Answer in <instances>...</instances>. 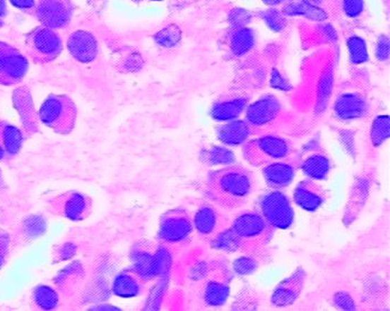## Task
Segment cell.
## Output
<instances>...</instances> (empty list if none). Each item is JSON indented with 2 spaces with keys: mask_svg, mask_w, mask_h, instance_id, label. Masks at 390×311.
Segmentation results:
<instances>
[{
  "mask_svg": "<svg viewBox=\"0 0 390 311\" xmlns=\"http://www.w3.org/2000/svg\"><path fill=\"white\" fill-rule=\"evenodd\" d=\"M38 20L47 28H63L70 23V0H38L35 7Z\"/></svg>",
  "mask_w": 390,
  "mask_h": 311,
  "instance_id": "9c48e42d",
  "label": "cell"
},
{
  "mask_svg": "<svg viewBox=\"0 0 390 311\" xmlns=\"http://www.w3.org/2000/svg\"><path fill=\"white\" fill-rule=\"evenodd\" d=\"M311 3H319V1H322V0H309Z\"/></svg>",
  "mask_w": 390,
  "mask_h": 311,
  "instance_id": "ab89813d",
  "label": "cell"
},
{
  "mask_svg": "<svg viewBox=\"0 0 390 311\" xmlns=\"http://www.w3.org/2000/svg\"><path fill=\"white\" fill-rule=\"evenodd\" d=\"M324 198L322 187L314 183L313 179L302 181L294 192L295 203L307 211L312 212L319 209L324 202Z\"/></svg>",
  "mask_w": 390,
  "mask_h": 311,
  "instance_id": "2e32d148",
  "label": "cell"
},
{
  "mask_svg": "<svg viewBox=\"0 0 390 311\" xmlns=\"http://www.w3.org/2000/svg\"><path fill=\"white\" fill-rule=\"evenodd\" d=\"M208 195L223 209H240L255 190L256 181L252 173L242 166H231L214 171L206 184Z\"/></svg>",
  "mask_w": 390,
  "mask_h": 311,
  "instance_id": "6da1fadb",
  "label": "cell"
},
{
  "mask_svg": "<svg viewBox=\"0 0 390 311\" xmlns=\"http://www.w3.org/2000/svg\"><path fill=\"white\" fill-rule=\"evenodd\" d=\"M244 159L254 166L268 165L277 160L290 157L292 144L278 135H263L244 145Z\"/></svg>",
  "mask_w": 390,
  "mask_h": 311,
  "instance_id": "3957f363",
  "label": "cell"
},
{
  "mask_svg": "<svg viewBox=\"0 0 390 311\" xmlns=\"http://www.w3.org/2000/svg\"><path fill=\"white\" fill-rule=\"evenodd\" d=\"M26 47L32 60L38 63H47L60 54L62 41L51 28H38L28 35Z\"/></svg>",
  "mask_w": 390,
  "mask_h": 311,
  "instance_id": "8992f818",
  "label": "cell"
},
{
  "mask_svg": "<svg viewBox=\"0 0 390 311\" xmlns=\"http://www.w3.org/2000/svg\"><path fill=\"white\" fill-rule=\"evenodd\" d=\"M141 290V278L129 272L117 276L112 284V291L119 297L130 298L138 295Z\"/></svg>",
  "mask_w": 390,
  "mask_h": 311,
  "instance_id": "cb8c5ba5",
  "label": "cell"
},
{
  "mask_svg": "<svg viewBox=\"0 0 390 311\" xmlns=\"http://www.w3.org/2000/svg\"><path fill=\"white\" fill-rule=\"evenodd\" d=\"M192 233V222L187 212L177 209L168 212L160 222V236L166 243L177 244L184 242Z\"/></svg>",
  "mask_w": 390,
  "mask_h": 311,
  "instance_id": "ba28073f",
  "label": "cell"
},
{
  "mask_svg": "<svg viewBox=\"0 0 390 311\" xmlns=\"http://www.w3.org/2000/svg\"><path fill=\"white\" fill-rule=\"evenodd\" d=\"M212 160L214 163H231L235 160V156L231 154L230 152H228L225 149L217 148L211 152Z\"/></svg>",
  "mask_w": 390,
  "mask_h": 311,
  "instance_id": "d6a6232c",
  "label": "cell"
},
{
  "mask_svg": "<svg viewBox=\"0 0 390 311\" xmlns=\"http://www.w3.org/2000/svg\"><path fill=\"white\" fill-rule=\"evenodd\" d=\"M304 274L303 271L298 270L290 278L286 279L282 283L277 286L273 295V303L275 306H290L297 299L303 288Z\"/></svg>",
  "mask_w": 390,
  "mask_h": 311,
  "instance_id": "e0dca14e",
  "label": "cell"
},
{
  "mask_svg": "<svg viewBox=\"0 0 390 311\" xmlns=\"http://www.w3.org/2000/svg\"><path fill=\"white\" fill-rule=\"evenodd\" d=\"M260 16L265 22L266 26L274 32H282L288 25L286 16L283 14V11L276 8L267 9V11H263Z\"/></svg>",
  "mask_w": 390,
  "mask_h": 311,
  "instance_id": "83f0119b",
  "label": "cell"
},
{
  "mask_svg": "<svg viewBox=\"0 0 390 311\" xmlns=\"http://www.w3.org/2000/svg\"><path fill=\"white\" fill-rule=\"evenodd\" d=\"M263 1L268 6H277L284 3V0H263Z\"/></svg>",
  "mask_w": 390,
  "mask_h": 311,
  "instance_id": "f35d334b",
  "label": "cell"
},
{
  "mask_svg": "<svg viewBox=\"0 0 390 311\" xmlns=\"http://www.w3.org/2000/svg\"><path fill=\"white\" fill-rule=\"evenodd\" d=\"M369 111L368 102L359 93H343L334 103V114L342 121L360 119Z\"/></svg>",
  "mask_w": 390,
  "mask_h": 311,
  "instance_id": "7c38bea8",
  "label": "cell"
},
{
  "mask_svg": "<svg viewBox=\"0 0 390 311\" xmlns=\"http://www.w3.org/2000/svg\"><path fill=\"white\" fill-rule=\"evenodd\" d=\"M28 68L24 55L8 44L0 42V84L17 83L24 78Z\"/></svg>",
  "mask_w": 390,
  "mask_h": 311,
  "instance_id": "52a82bcc",
  "label": "cell"
},
{
  "mask_svg": "<svg viewBox=\"0 0 390 311\" xmlns=\"http://www.w3.org/2000/svg\"><path fill=\"white\" fill-rule=\"evenodd\" d=\"M280 103L273 95H266L247 109V122L254 127H263L276 119Z\"/></svg>",
  "mask_w": 390,
  "mask_h": 311,
  "instance_id": "8fae6325",
  "label": "cell"
},
{
  "mask_svg": "<svg viewBox=\"0 0 390 311\" xmlns=\"http://www.w3.org/2000/svg\"><path fill=\"white\" fill-rule=\"evenodd\" d=\"M302 171L311 179H324L331 169L330 159L322 152H314L302 161Z\"/></svg>",
  "mask_w": 390,
  "mask_h": 311,
  "instance_id": "7402d4cb",
  "label": "cell"
},
{
  "mask_svg": "<svg viewBox=\"0 0 390 311\" xmlns=\"http://www.w3.org/2000/svg\"><path fill=\"white\" fill-rule=\"evenodd\" d=\"M342 9L349 18H357L365 11L363 0H342Z\"/></svg>",
  "mask_w": 390,
  "mask_h": 311,
  "instance_id": "4dcf8cb0",
  "label": "cell"
},
{
  "mask_svg": "<svg viewBox=\"0 0 390 311\" xmlns=\"http://www.w3.org/2000/svg\"><path fill=\"white\" fill-rule=\"evenodd\" d=\"M194 225L200 236L210 238L225 230L227 221L213 206L204 204L195 214Z\"/></svg>",
  "mask_w": 390,
  "mask_h": 311,
  "instance_id": "4fadbf2b",
  "label": "cell"
},
{
  "mask_svg": "<svg viewBox=\"0 0 390 311\" xmlns=\"http://www.w3.org/2000/svg\"><path fill=\"white\" fill-rule=\"evenodd\" d=\"M376 57L379 61H387L389 57V38L382 35L378 38L376 45Z\"/></svg>",
  "mask_w": 390,
  "mask_h": 311,
  "instance_id": "1f68e13d",
  "label": "cell"
},
{
  "mask_svg": "<svg viewBox=\"0 0 390 311\" xmlns=\"http://www.w3.org/2000/svg\"><path fill=\"white\" fill-rule=\"evenodd\" d=\"M7 250H8V240L0 233V268L5 261Z\"/></svg>",
  "mask_w": 390,
  "mask_h": 311,
  "instance_id": "8d00e7d4",
  "label": "cell"
},
{
  "mask_svg": "<svg viewBox=\"0 0 390 311\" xmlns=\"http://www.w3.org/2000/svg\"><path fill=\"white\" fill-rule=\"evenodd\" d=\"M88 202L87 198L80 194H72L65 200L63 204V213L65 217L72 219H79L87 213Z\"/></svg>",
  "mask_w": 390,
  "mask_h": 311,
  "instance_id": "484cf974",
  "label": "cell"
},
{
  "mask_svg": "<svg viewBox=\"0 0 390 311\" xmlns=\"http://www.w3.org/2000/svg\"><path fill=\"white\" fill-rule=\"evenodd\" d=\"M6 15V4L5 0H0V25L3 23L4 17Z\"/></svg>",
  "mask_w": 390,
  "mask_h": 311,
  "instance_id": "74e56055",
  "label": "cell"
},
{
  "mask_svg": "<svg viewBox=\"0 0 390 311\" xmlns=\"http://www.w3.org/2000/svg\"><path fill=\"white\" fill-rule=\"evenodd\" d=\"M76 116V106L66 97L52 95L40 110V118L44 125L53 128L57 133H69L73 127Z\"/></svg>",
  "mask_w": 390,
  "mask_h": 311,
  "instance_id": "5b68a950",
  "label": "cell"
},
{
  "mask_svg": "<svg viewBox=\"0 0 390 311\" xmlns=\"http://www.w3.org/2000/svg\"><path fill=\"white\" fill-rule=\"evenodd\" d=\"M22 141V133L17 128L0 122V160L16 154Z\"/></svg>",
  "mask_w": 390,
  "mask_h": 311,
  "instance_id": "d6986e66",
  "label": "cell"
},
{
  "mask_svg": "<svg viewBox=\"0 0 390 311\" xmlns=\"http://www.w3.org/2000/svg\"><path fill=\"white\" fill-rule=\"evenodd\" d=\"M229 23L233 30L247 28L252 20V15L244 8H235L229 13Z\"/></svg>",
  "mask_w": 390,
  "mask_h": 311,
  "instance_id": "f546056e",
  "label": "cell"
},
{
  "mask_svg": "<svg viewBox=\"0 0 390 311\" xmlns=\"http://www.w3.org/2000/svg\"><path fill=\"white\" fill-rule=\"evenodd\" d=\"M348 51H349L350 62L355 66L363 64L369 60L368 47L361 36L353 35L348 38Z\"/></svg>",
  "mask_w": 390,
  "mask_h": 311,
  "instance_id": "d4e9b609",
  "label": "cell"
},
{
  "mask_svg": "<svg viewBox=\"0 0 390 311\" xmlns=\"http://www.w3.org/2000/svg\"><path fill=\"white\" fill-rule=\"evenodd\" d=\"M389 137V116H377L372 123L370 138L374 146L378 147L385 142Z\"/></svg>",
  "mask_w": 390,
  "mask_h": 311,
  "instance_id": "4316f807",
  "label": "cell"
},
{
  "mask_svg": "<svg viewBox=\"0 0 390 311\" xmlns=\"http://www.w3.org/2000/svg\"><path fill=\"white\" fill-rule=\"evenodd\" d=\"M297 169V160L295 158H284L274 163L268 164L264 168V178L271 188H284L292 183Z\"/></svg>",
  "mask_w": 390,
  "mask_h": 311,
  "instance_id": "30bf717a",
  "label": "cell"
},
{
  "mask_svg": "<svg viewBox=\"0 0 390 311\" xmlns=\"http://www.w3.org/2000/svg\"><path fill=\"white\" fill-rule=\"evenodd\" d=\"M282 11L285 16H303L314 22H324L329 17L324 9L309 0H284Z\"/></svg>",
  "mask_w": 390,
  "mask_h": 311,
  "instance_id": "ac0fdd59",
  "label": "cell"
},
{
  "mask_svg": "<svg viewBox=\"0 0 390 311\" xmlns=\"http://www.w3.org/2000/svg\"><path fill=\"white\" fill-rule=\"evenodd\" d=\"M261 217L273 228L286 230L294 221V209L290 198L279 190L266 193L258 202Z\"/></svg>",
  "mask_w": 390,
  "mask_h": 311,
  "instance_id": "277c9868",
  "label": "cell"
},
{
  "mask_svg": "<svg viewBox=\"0 0 390 311\" xmlns=\"http://www.w3.org/2000/svg\"><path fill=\"white\" fill-rule=\"evenodd\" d=\"M252 133L249 123L246 121H232L218 129V138L227 145L244 144Z\"/></svg>",
  "mask_w": 390,
  "mask_h": 311,
  "instance_id": "ffe728a7",
  "label": "cell"
},
{
  "mask_svg": "<svg viewBox=\"0 0 390 311\" xmlns=\"http://www.w3.org/2000/svg\"><path fill=\"white\" fill-rule=\"evenodd\" d=\"M271 84L278 89L286 90L288 87V82L282 79V76L277 71H274L271 74Z\"/></svg>",
  "mask_w": 390,
  "mask_h": 311,
  "instance_id": "d590c367",
  "label": "cell"
},
{
  "mask_svg": "<svg viewBox=\"0 0 390 311\" xmlns=\"http://www.w3.org/2000/svg\"><path fill=\"white\" fill-rule=\"evenodd\" d=\"M34 299H35L36 305L43 309L54 308L57 306V300H59L54 290L47 287V286L36 288L34 291Z\"/></svg>",
  "mask_w": 390,
  "mask_h": 311,
  "instance_id": "f1b7e54d",
  "label": "cell"
},
{
  "mask_svg": "<svg viewBox=\"0 0 390 311\" xmlns=\"http://www.w3.org/2000/svg\"><path fill=\"white\" fill-rule=\"evenodd\" d=\"M160 44H164L166 47H171L172 44L175 43L179 39V36L175 32H172L170 30H162V33L158 37Z\"/></svg>",
  "mask_w": 390,
  "mask_h": 311,
  "instance_id": "836d02e7",
  "label": "cell"
},
{
  "mask_svg": "<svg viewBox=\"0 0 390 311\" xmlns=\"http://www.w3.org/2000/svg\"><path fill=\"white\" fill-rule=\"evenodd\" d=\"M229 274L225 269L206 280L203 287V299L210 306H221L229 295Z\"/></svg>",
  "mask_w": 390,
  "mask_h": 311,
  "instance_id": "5bb4252c",
  "label": "cell"
},
{
  "mask_svg": "<svg viewBox=\"0 0 390 311\" xmlns=\"http://www.w3.org/2000/svg\"><path fill=\"white\" fill-rule=\"evenodd\" d=\"M256 34L252 28H242L235 30L230 38V47L233 54L242 56L255 47Z\"/></svg>",
  "mask_w": 390,
  "mask_h": 311,
  "instance_id": "603a6c76",
  "label": "cell"
},
{
  "mask_svg": "<svg viewBox=\"0 0 390 311\" xmlns=\"http://www.w3.org/2000/svg\"><path fill=\"white\" fill-rule=\"evenodd\" d=\"M69 51L76 60L89 63L95 60L98 54L97 39L87 32H76L68 41Z\"/></svg>",
  "mask_w": 390,
  "mask_h": 311,
  "instance_id": "9a60e30c",
  "label": "cell"
},
{
  "mask_svg": "<svg viewBox=\"0 0 390 311\" xmlns=\"http://www.w3.org/2000/svg\"><path fill=\"white\" fill-rule=\"evenodd\" d=\"M11 5L20 11H35V0H9Z\"/></svg>",
  "mask_w": 390,
  "mask_h": 311,
  "instance_id": "e575fe53",
  "label": "cell"
},
{
  "mask_svg": "<svg viewBox=\"0 0 390 311\" xmlns=\"http://www.w3.org/2000/svg\"><path fill=\"white\" fill-rule=\"evenodd\" d=\"M247 99L235 98L219 101L212 108L211 116L219 121H230L236 119L247 108Z\"/></svg>",
  "mask_w": 390,
  "mask_h": 311,
  "instance_id": "44dd1931",
  "label": "cell"
},
{
  "mask_svg": "<svg viewBox=\"0 0 390 311\" xmlns=\"http://www.w3.org/2000/svg\"><path fill=\"white\" fill-rule=\"evenodd\" d=\"M240 249H255L266 245L271 240L273 228L259 212L244 211L238 214L230 224Z\"/></svg>",
  "mask_w": 390,
  "mask_h": 311,
  "instance_id": "7a4b0ae2",
  "label": "cell"
}]
</instances>
